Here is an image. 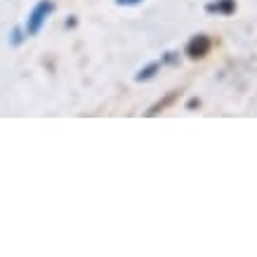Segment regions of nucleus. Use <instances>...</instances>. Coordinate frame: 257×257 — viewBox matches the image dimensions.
<instances>
[{
    "label": "nucleus",
    "instance_id": "1",
    "mask_svg": "<svg viewBox=\"0 0 257 257\" xmlns=\"http://www.w3.org/2000/svg\"><path fill=\"white\" fill-rule=\"evenodd\" d=\"M55 12V3L52 0H40L38 5L31 10L29 22H26V33L29 36H38V31L43 29V24L47 22V17Z\"/></svg>",
    "mask_w": 257,
    "mask_h": 257
},
{
    "label": "nucleus",
    "instance_id": "2",
    "mask_svg": "<svg viewBox=\"0 0 257 257\" xmlns=\"http://www.w3.org/2000/svg\"><path fill=\"white\" fill-rule=\"evenodd\" d=\"M210 47H212V40L208 36L198 33V36H194L187 43V57L189 59H203V57L210 52Z\"/></svg>",
    "mask_w": 257,
    "mask_h": 257
},
{
    "label": "nucleus",
    "instance_id": "3",
    "mask_svg": "<svg viewBox=\"0 0 257 257\" xmlns=\"http://www.w3.org/2000/svg\"><path fill=\"white\" fill-rule=\"evenodd\" d=\"M205 12L231 17L236 12V0H215V3H208V5H205Z\"/></svg>",
    "mask_w": 257,
    "mask_h": 257
},
{
    "label": "nucleus",
    "instance_id": "4",
    "mask_svg": "<svg viewBox=\"0 0 257 257\" xmlns=\"http://www.w3.org/2000/svg\"><path fill=\"white\" fill-rule=\"evenodd\" d=\"M177 99H179V90H170V92L165 94L163 99H158L156 104H154V106L147 111V116H158L161 111H165L168 106H172V104H175Z\"/></svg>",
    "mask_w": 257,
    "mask_h": 257
},
{
    "label": "nucleus",
    "instance_id": "5",
    "mask_svg": "<svg viewBox=\"0 0 257 257\" xmlns=\"http://www.w3.org/2000/svg\"><path fill=\"white\" fill-rule=\"evenodd\" d=\"M158 69H161V62L149 64V66H144V69H142L140 73L135 76V80H137V83H142V80H151L154 76H156V71H158Z\"/></svg>",
    "mask_w": 257,
    "mask_h": 257
},
{
    "label": "nucleus",
    "instance_id": "6",
    "mask_svg": "<svg viewBox=\"0 0 257 257\" xmlns=\"http://www.w3.org/2000/svg\"><path fill=\"white\" fill-rule=\"evenodd\" d=\"M22 31H19V29H15V33H12V45H19V43H22Z\"/></svg>",
    "mask_w": 257,
    "mask_h": 257
},
{
    "label": "nucleus",
    "instance_id": "7",
    "mask_svg": "<svg viewBox=\"0 0 257 257\" xmlns=\"http://www.w3.org/2000/svg\"><path fill=\"white\" fill-rule=\"evenodd\" d=\"M142 0H116V5H140Z\"/></svg>",
    "mask_w": 257,
    "mask_h": 257
},
{
    "label": "nucleus",
    "instance_id": "8",
    "mask_svg": "<svg viewBox=\"0 0 257 257\" xmlns=\"http://www.w3.org/2000/svg\"><path fill=\"white\" fill-rule=\"evenodd\" d=\"M196 106H201V99H196V97H194V99L187 101V109H196Z\"/></svg>",
    "mask_w": 257,
    "mask_h": 257
},
{
    "label": "nucleus",
    "instance_id": "9",
    "mask_svg": "<svg viewBox=\"0 0 257 257\" xmlns=\"http://www.w3.org/2000/svg\"><path fill=\"white\" fill-rule=\"evenodd\" d=\"M163 62H165V64H175V62H177V57H175V52H168Z\"/></svg>",
    "mask_w": 257,
    "mask_h": 257
}]
</instances>
